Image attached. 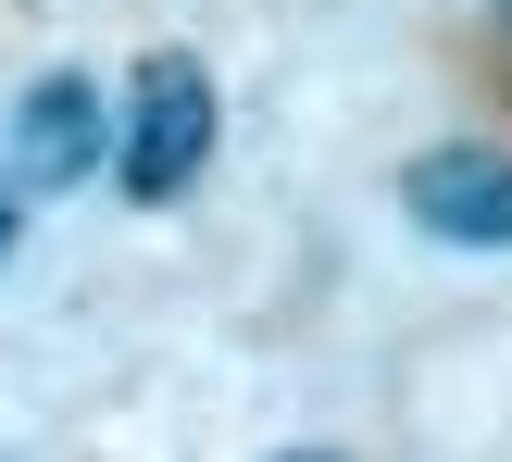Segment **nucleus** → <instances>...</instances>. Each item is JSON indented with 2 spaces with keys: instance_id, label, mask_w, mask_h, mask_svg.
<instances>
[{
  "instance_id": "obj_1",
  "label": "nucleus",
  "mask_w": 512,
  "mask_h": 462,
  "mask_svg": "<svg viewBox=\"0 0 512 462\" xmlns=\"http://www.w3.org/2000/svg\"><path fill=\"white\" fill-rule=\"evenodd\" d=\"M200 163H213V75L188 63V50H150L138 75H125V113H113V175L125 200H188Z\"/></svg>"
},
{
  "instance_id": "obj_2",
  "label": "nucleus",
  "mask_w": 512,
  "mask_h": 462,
  "mask_svg": "<svg viewBox=\"0 0 512 462\" xmlns=\"http://www.w3.org/2000/svg\"><path fill=\"white\" fill-rule=\"evenodd\" d=\"M113 163V113H100L88 75H38L13 100V200H63Z\"/></svg>"
},
{
  "instance_id": "obj_3",
  "label": "nucleus",
  "mask_w": 512,
  "mask_h": 462,
  "mask_svg": "<svg viewBox=\"0 0 512 462\" xmlns=\"http://www.w3.org/2000/svg\"><path fill=\"white\" fill-rule=\"evenodd\" d=\"M400 200H413V225L450 238V250H512V150H475V138L413 150Z\"/></svg>"
},
{
  "instance_id": "obj_4",
  "label": "nucleus",
  "mask_w": 512,
  "mask_h": 462,
  "mask_svg": "<svg viewBox=\"0 0 512 462\" xmlns=\"http://www.w3.org/2000/svg\"><path fill=\"white\" fill-rule=\"evenodd\" d=\"M13 250H25V200L0 188V263H13Z\"/></svg>"
},
{
  "instance_id": "obj_5",
  "label": "nucleus",
  "mask_w": 512,
  "mask_h": 462,
  "mask_svg": "<svg viewBox=\"0 0 512 462\" xmlns=\"http://www.w3.org/2000/svg\"><path fill=\"white\" fill-rule=\"evenodd\" d=\"M275 462H338V450H275Z\"/></svg>"
},
{
  "instance_id": "obj_6",
  "label": "nucleus",
  "mask_w": 512,
  "mask_h": 462,
  "mask_svg": "<svg viewBox=\"0 0 512 462\" xmlns=\"http://www.w3.org/2000/svg\"><path fill=\"white\" fill-rule=\"evenodd\" d=\"M500 25H512V0H500Z\"/></svg>"
}]
</instances>
